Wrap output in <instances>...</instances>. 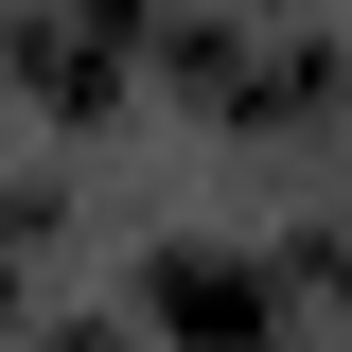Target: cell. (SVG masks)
<instances>
[{
    "mask_svg": "<svg viewBox=\"0 0 352 352\" xmlns=\"http://www.w3.org/2000/svg\"><path fill=\"white\" fill-rule=\"evenodd\" d=\"M159 317H176L194 352H247V335H264V282H247V264H159Z\"/></svg>",
    "mask_w": 352,
    "mask_h": 352,
    "instance_id": "1",
    "label": "cell"
}]
</instances>
